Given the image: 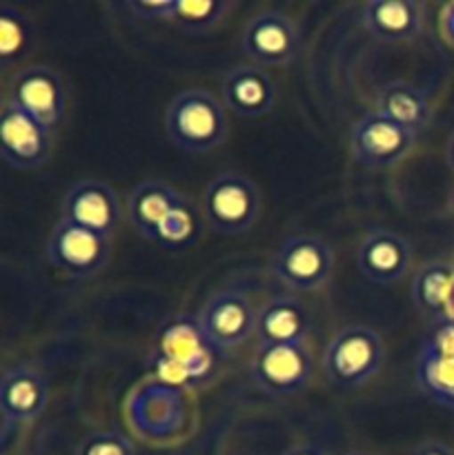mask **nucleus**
<instances>
[{"label": "nucleus", "mask_w": 454, "mask_h": 455, "mask_svg": "<svg viewBox=\"0 0 454 455\" xmlns=\"http://www.w3.org/2000/svg\"><path fill=\"white\" fill-rule=\"evenodd\" d=\"M361 25L378 43H412L426 27V4L418 0H369L361 7Z\"/></svg>", "instance_id": "nucleus-18"}, {"label": "nucleus", "mask_w": 454, "mask_h": 455, "mask_svg": "<svg viewBox=\"0 0 454 455\" xmlns=\"http://www.w3.org/2000/svg\"><path fill=\"white\" fill-rule=\"evenodd\" d=\"M123 7L151 25H169L182 34H207L234 9L227 0H127Z\"/></svg>", "instance_id": "nucleus-14"}, {"label": "nucleus", "mask_w": 454, "mask_h": 455, "mask_svg": "<svg viewBox=\"0 0 454 455\" xmlns=\"http://www.w3.org/2000/svg\"><path fill=\"white\" fill-rule=\"evenodd\" d=\"M430 342L434 345V349L439 351V354L448 355V358H454V320H448V323L439 324L434 336L430 338Z\"/></svg>", "instance_id": "nucleus-27"}, {"label": "nucleus", "mask_w": 454, "mask_h": 455, "mask_svg": "<svg viewBox=\"0 0 454 455\" xmlns=\"http://www.w3.org/2000/svg\"><path fill=\"white\" fill-rule=\"evenodd\" d=\"M452 267H454V251H452Z\"/></svg>", "instance_id": "nucleus-35"}, {"label": "nucleus", "mask_w": 454, "mask_h": 455, "mask_svg": "<svg viewBox=\"0 0 454 455\" xmlns=\"http://www.w3.org/2000/svg\"><path fill=\"white\" fill-rule=\"evenodd\" d=\"M160 373L176 371L178 382L205 380L214 369V355H221L205 338L196 315H176L160 331Z\"/></svg>", "instance_id": "nucleus-11"}, {"label": "nucleus", "mask_w": 454, "mask_h": 455, "mask_svg": "<svg viewBox=\"0 0 454 455\" xmlns=\"http://www.w3.org/2000/svg\"><path fill=\"white\" fill-rule=\"evenodd\" d=\"M52 391L49 380L38 367L29 363L12 364L0 380V420H3V449L9 447L12 431H22L38 420L49 407Z\"/></svg>", "instance_id": "nucleus-9"}, {"label": "nucleus", "mask_w": 454, "mask_h": 455, "mask_svg": "<svg viewBox=\"0 0 454 455\" xmlns=\"http://www.w3.org/2000/svg\"><path fill=\"white\" fill-rule=\"evenodd\" d=\"M270 269L288 291L314 293L332 278L334 251L319 235L294 234L279 244Z\"/></svg>", "instance_id": "nucleus-4"}, {"label": "nucleus", "mask_w": 454, "mask_h": 455, "mask_svg": "<svg viewBox=\"0 0 454 455\" xmlns=\"http://www.w3.org/2000/svg\"><path fill=\"white\" fill-rule=\"evenodd\" d=\"M111 240L74 222L58 220L45 243L49 265L74 280H89L111 260Z\"/></svg>", "instance_id": "nucleus-10"}, {"label": "nucleus", "mask_w": 454, "mask_h": 455, "mask_svg": "<svg viewBox=\"0 0 454 455\" xmlns=\"http://www.w3.org/2000/svg\"><path fill=\"white\" fill-rule=\"evenodd\" d=\"M454 267L452 262H423L412 280V300L423 318L443 324L452 320Z\"/></svg>", "instance_id": "nucleus-21"}, {"label": "nucleus", "mask_w": 454, "mask_h": 455, "mask_svg": "<svg viewBox=\"0 0 454 455\" xmlns=\"http://www.w3.org/2000/svg\"><path fill=\"white\" fill-rule=\"evenodd\" d=\"M283 455H328V453H325L320 447H316V444H296V447H292Z\"/></svg>", "instance_id": "nucleus-30"}, {"label": "nucleus", "mask_w": 454, "mask_h": 455, "mask_svg": "<svg viewBox=\"0 0 454 455\" xmlns=\"http://www.w3.org/2000/svg\"><path fill=\"white\" fill-rule=\"evenodd\" d=\"M409 455H454V449L443 440H426Z\"/></svg>", "instance_id": "nucleus-29"}, {"label": "nucleus", "mask_w": 454, "mask_h": 455, "mask_svg": "<svg viewBox=\"0 0 454 455\" xmlns=\"http://www.w3.org/2000/svg\"><path fill=\"white\" fill-rule=\"evenodd\" d=\"M196 240H199V216L185 196L163 222L154 243L169 251H182L190 249Z\"/></svg>", "instance_id": "nucleus-25"}, {"label": "nucleus", "mask_w": 454, "mask_h": 455, "mask_svg": "<svg viewBox=\"0 0 454 455\" xmlns=\"http://www.w3.org/2000/svg\"><path fill=\"white\" fill-rule=\"evenodd\" d=\"M310 315L296 296L279 293L258 309V345H294L310 338Z\"/></svg>", "instance_id": "nucleus-20"}, {"label": "nucleus", "mask_w": 454, "mask_h": 455, "mask_svg": "<svg viewBox=\"0 0 454 455\" xmlns=\"http://www.w3.org/2000/svg\"><path fill=\"white\" fill-rule=\"evenodd\" d=\"M418 133L394 123L378 109L361 116L350 132V151L356 164L372 172L394 169L414 151Z\"/></svg>", "instance_id": "nucleus-5"}, {"label": "nucleus", "mask_w": 454, "mask_h": 455, "mask_svg": "<svg viewBox=\"0 0 454 455\" xmlns=\"http://www.w3.org/2000/svg\"><path fill=\"white\" fill-rule=\"evenodd\" d=\"M452 320H454V293H452Z\"/></svg>", "instance_id": "nucleus-34"}, {"label": "nucleus", "mask_w": 454, "mask_h": 455, "mask_svg": "<svg viewBox=\"0 0 454 455\" xmlns=\"http://www.w3.org/2000/svg\"><path fill=\"white\" fill-rule=\"evenodd\" d=\"M163 123L169 142L187 154H209L230 136L225 102L203 87L178 92L165 107Z\"/></svg>", "instance_id": "nucleus-1"}, {"label": "nucleus", "mask_w": 454, "mask_h": 455, "mask_svg": "<svg viewBox=\"0 0 454 455\" xmlns=\"http://www.w3.org/2000/svg\"><path fill=\"white\" fill-rule=\"evenodd\" d=\"M76 455H136L132 440L116 431H98L80 443Z\"/></svg>", "instance_id": "nucleus-26"}, {"label": "nucleus", "mask_w": 454, "mask_h": 455, "mask_svg": "<svg viewBox=\"0 0 454 455\" xmlns=\"http://www.w3.org/2000/svg\"><path fill=\"white\" fill-rule=\"evenodd\" d=\"M377 109L418 136L434 116V107L427 93L408 80H392L383 84L377 98Z\"/></svg>", "instance_id": "nucleus-22"}, {"label": "nucleus", "mask_w": 454, "mask_h": 455, "mask_svg": "<svg viewBox=\"0 0 454 455\" xmlns=\"http://www.w3.org/2000/svg\"><path fill=\"white\" fill-rule=\"evenodd\" d=\"M3 100L12 102L27 116L56 132L67 116L69 92L61 71L43 62H34L16 69L4 89Z\"/></svg>", "instance_id": "nucleus-6"}, {"label": "nucleus", "mask_w": 454, "mask_h": 455, "mask_svg": "<svg viewBox=\"0 0 454 455\" xmlns=\"http://www.w3.org/2000/svg\"><path fill=\"white\" fill-rule=\"evenodd\" d=\"M343 455H374V453H365V451H350V453H343Z\"/></svg>", "instance_id": "nucleus-33"}, {"label": "nucleus", "mask_w": 454, "mask_h": 455, "mask_svg": "<svg viewBox=\"0 0 454 455\" xmlns=\"http://www.w3.org/2000/svg\"><path fill=\"white\" fill-rule=\"evenodd\" d=\"M445 160H448V167L454 172V132L450 133L448 145H445Z\"/></svg>", "instance_id": "nucleus-31"}, {"label": "nucleus", "mask_w": 454, "mask_h": 455, "mask_svg": "<svg viewBox=\"0 0 454 455\" xmlns=\"http://www.w3.org/2000/svg\"><path fill=\"white\" fill-rule=\"evenodd\" d=\"M205 338L221 355L231 354L256 336L258 309L239 289H218L196 314Z\"/></svg>", "instance_id": "nucleus-8"}, {"label": "nucleus", "mask_w": 454, "mask_h": 455, "mask_svg": "<svg viewBox=\"0 0 454 455\" xmlns=\"http://www.w3.org/2000/svg\"><path fill=\"white\" fill-rule=\"evenodd\" d=\"M240 49L252 65L263 69L285 67L301 52V31L294 18L280 9H261L243 25Z\"/></svg>", "instance_id": "nucleus-12"}, {"label": "nucleus", "mask_w": 454, "mask_h": 455, "mask_svg": "<svg viewBox=\"0 0 454 455\" xmlns=\"http://www.w3.org/2000/svg\"><path fill=\"white\" fill-rule=\"evenodd\" d=\"M385 360V342L377 329L352 324L334 333L323 351L325 378L341 391H354L378 376Z\"/></svg>", "instance_id": "nucleus-2"}, {"label": "nucleus", "mask_w": 454, "mask_h": 455, "mask_svg": "<svg viewBox=\"0 0 454 455\" xmlns=\"http://www.w3.org/2000/svg\"><path fill=\"white\" fill-rule=\"evenodd\" d=\"M221 100L239 118H263L276 105V84L267 69L240 62L230 67L221 80Z\"/></svg>", "instance_id": "nucleus-17"}, {"label": "nucleus", "mask_w": 454, "mask_h": 455, "mask_svg": "<svg viewBox=\"0 0 454 455\" xmlns=\"http://www.w3.org/2000/svg\"><path fill=\"white\" fill-rule=\"evenodd\" d=\"M356 265L369 283L378 287H390L399 283L412 267V247L396 231L374 227L359 243Z\"/></svg>", "instance_id": "nucleus-16"}, {"label": "nucleus", "mask_w": 454, "mask_h": 455, "mask_svg": "<svg viewBox=\"0 0 454 455\" xmlns=\"http://www.w3.org/2000/svg\"><path fill=\"white\" fill-rule=\"evenodd\" d=\"M185 196L163 180H142L127 194L125 216L141 238L154 243L160 227Z\"/></svg>", "instance_id": "nucleus-19"}, {"label": "nucleus", "mask_w": 454, "mask_h": 455, "mask_svg": "<svg viewBox=\"0 0 454 455\" xmlns=\"http://www.w3.org/2000/svg\"><path fill=\"white\" fill-rule=\"evenodd\" d=\"M439 29H441V36H443V38L454 47V3H448L443 9H441Z\"/></svg>", "instance_id": "nucleus-28"}, {"label": "nucleus", "mask_w": 454, "mask_h": 455, "mask_svg": "<svg viewBox=\"0 0 454 455\" xmlns=\"http://www.w3.org/2000/svg\"><path fill=\"white\" fill-rule=\"evenodd\" d=\"M200 207L214 234L243 235L261 218L263 194L247 173L230 169L207 182Z\"/></svg>", "instance_id": "nucleus-3"}, {"label": "nucleus", "mask_w": 454, "mask_h": 455, "mask_svg": "<svg viewBox=\"0 0 454 455\" xmlns=\"http://www.w3.org/2000/svg\"><path fill=\"white\" fill-rule=\"evenodd\" d=\"M414 380H417L418 391L432 403L454 409V358L439 354L430 338L421 342Z\"/></svg>", "instance_id": "nucleus-23"}, {"label": "nucleus", "mask_w": 454, "mask_h": 455, "mask_svg": "<svg viewBox=\"0 0 454 455\" xmlns=\"http://www.w3.org/2000/svg\"><path fill=\"white\" fill-rule=\"evenodd\" d=\"M53 151V132L27 116L12 102L3 100L0 109V156L16 172H34L49 160Z\"/></svg>", "instance_id": "nucleus-13"}, {"label": "nucleus", "mask_w": 454, "mask_h": 455, "mask_svg": "<svg viewBox=\"0 0 454 455\" xmlns=\"http://www.w3.org/2000/svg\"><path fill=\"white\" fill-rule=\"evenodd\" d=\"M34 44V22L13 4H0V67L9 74Z\"/></svg>", "instance_id": "nucleus-24"}, {"label": "nucleus", "mask_w": 454, "mask_h": 455, "mask_svg": "<svg viewBox=\"0 0 454 455\" xmlns=\"http://www.w3.org/2000/svg\"><path fill=\"white\" fill-rule=\"evenodd\" d=\"M450 209H452V213H454V189H452V194H450Z\"/></svg>", "instance_id": "nucleus-32"}, {"label": "nucleus", "mask_w": 454, "mask_h": 455, "mask_svg": "<svg viewBox=\"0 0 454 455\" xmlns=\"http://www.w3.org/2000/svg\"><path fill=\"white\" fill-rule=\"evenodd\" d=\"M61 220L74 222L85 229L114 238L123 220V203L109 182L85 178L69 187L62 198Z\"/></svg>", "instance_id": "nucleus-15"}, {"label": "nucleus", "mask_w": 454, "mask_h": 455, "mask_svg": "<svg viewBox=\"0 0 454 455\" xmlns=\"http://www.w3.org/2000/svg\"><path fill=\"white\" fill-rule=\"evenodd\" d=\"M316 360L310 342L258 345L252 363V380L270 398H292L305 391L314 378Z\"/></svg>", "instance_id": "nucleus-7"}]
</instances>
